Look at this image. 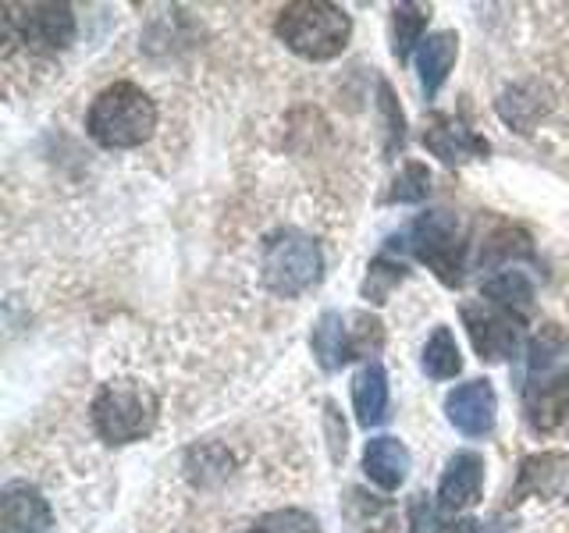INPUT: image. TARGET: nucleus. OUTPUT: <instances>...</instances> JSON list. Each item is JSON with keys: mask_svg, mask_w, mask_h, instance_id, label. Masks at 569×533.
Segmentation results:
<instances>
[{"mask_svg": "<svg viewBox=\"0 0 569 533\" xmlns=\"http://www.w3.org/2000/svg\"><path fill=\"white\" fill-rule=\"evenodd\" d=\"M53 512L47 497L26 480H11L0 491V533H50Z\"/></svg>", "mask_w": 569, "mask_h": 533, "instance_id": "9b49d317", "label": "nucleus"}, {"mask_svg": "<svg viewBox=\"0 0 569 533\" xmlns=\"http://www.w3.org/2000/svg\"><path fill=\"white\" fill-rule=\"evenodd\" d=\"M480 491H485V459L477 452H456L438 480V509L462 512L480 502Z\"/></svg>", "mask_w": 569, "mask_h": 533, "instance_id": "f8f14e48", "label": "nucleus"}, {"mask_svg": "<svg viewBox=\"0 0 569 533\" xmlns=\"http://www.w3.org/2000/svg\"><path fill=\"white\" fill-rule=\"evenodd\" d=\"M485 299L495 302V306H502L509 313H527L530 310V299H533V284L527 281L523 271H502L498 278H491L485 284Z\"/></svg>", "mask_w": 569, "mask_h": 533, "instance_id": "a211bd4d", "label": "nucleus"}, {"mask_svg": "<svg viewBox=\"0 0 569 533\" xmlns=\"http://www.w3.org/2000/svg\"><path fill=\"white\" fill-rule=\"evenodd\" d=\"M352 409L360 426H378L388 416V373L373 360L352 378Z\"/></svg>", "mask_w": 569, "mask_h": 533, "instance_id": "4468645a", "label": "nucleus"}, {"mask_svg": "<svg viewBox=\"0 0 569 533\" xmlns=\"http://www.w3.org/2000/svg\"><path fill=\"white\" fill-rule=\"evenodd\" d=\"M427 18H431V11L423 4H399L396 14H391V50H396L399 61H406L409 50L423 43Z\"/></svg>", "mask_w": 569, "mask_h": 533, "instance_id": "6ab92c4d", "label": "nucleus"}, {"mask_svg": "<svg viewBox=\"0 0 569 533\" xmlns=\"http://www.w3.org/2000/svg\"><path fill=\"white\" fill-rule=\"evenodd\" d=\"M452 520H441V509L427 502V494H417L409 505V533H449Z\"/></svg>", "mask_w": 569, "mask_h": 533, "instance_id": "5701e85b", "label": "nucleus"}, {"mask_svg": "<svg viewBox=\"0 0 569 533\" xmlns=\"http://www.w3.org/2000/svg\"><path fill=\"white\" fill-rule=\"evenodd\" d=\"M402 242L409 253L431 266L445 284H456L462 278V231H459L456 213L449 210L423 213V218H417L402 231Z\"/></svg>", "mask_w": 569, "mask_h": 533, "instance_id": "0eeeda50", "label": "nucleus"}, {"mask_svg": "<svg viewBox=\"0 0 569 533\" xmlns=\"http://www.w3.org/2000/svg\"><path fill=\"white\" fill-rule=\"evenodd\" d=\"M495 413H498V399L488 381H467L452 388L449 399H445V416L467 438H485L495 426Z\"/></svg>", "mask_w": 569, "mask_h": 533, "instance_id": "9d476101", "label": "nucleus"}, {"mask_svg": "<svg viewBox=\"0 0 569 533\" xmlns=\"http://www.w3.org/2000/svg\"><path fill=\"white\" fill-rule=\"evenodd\" d=\"M352 320L328 310L325 316L317 320V328L310 334V345H313V355L317 363L325 370H342L346 363H352L356 355H363L370 349V334L381 338V324L370 316H356V328H349Z\"/></svg>", "mask_w": 569, "mask_h": 533, "instance_id": "1a4fd4ad", "label": "nucleus"}, {"mask_svg": "<svg viewBox=\"0 0 569 533\" xmlns=\"http://www.w3.org/2000/svg\"><path fill=\"white\" fill-rule=\"evenodd\" d=\"M456 53H459V40L456 32H435L427 36L417 50V68H420V86L427 97H435L441 82L449 79V71L456 64Z\"/></svg>", "mask_w": 569, "mask_h": 533, "instance_id": "dca6fc26", "label": "nucleus"}, {"mask_svg": "<svg viewBox=\"0 0 569 533\" xmlns=\"http://www.w3.org/2000/svg\"><path fill=\"white\" fill-rule=\"evenodd\" d=\"M320 274H325V257H320V245L310 235H302L296 228H284L267 239L260 257V281L267 292H274L281 299H296L307 289H313Z\"/></svg>", "mask_w": 569, "mask_h": 533, "instance_id": "20e7f679", "label": "nucleus"}, {"mask_svg": "<svg viewBox=\"0 0 569 533\" xmlns=\"http://www.w3.org/2000/svg\"><path fill=\"white\" fill-rule=\"evenodd\" d=\"M566 462H569L566 455H551V452L523 459L520 484H516L512 497H523L527 491H533V494H548L551 487L559 484V476H562V466H566Z\"/></svg>", "mask_w": 569, "mask_h": 533, "instance_id": "aec40b11", "label": "nucleus"}, {"mask_svg": "<svg viewBox=\"0 0 569 533\" xmlns=\"http://www.w3.org/2000/svg\"><path fill=\"white\" fill-rule=\"evenodd\" d=\"M249 533H320V523L302 509H278L260 515Z\"/></svg>", "mask_w": 569, "mask_h": 533, "instance_id": "412c9836", "label": "nucleus"}, {"mask_svg": "<svg viewBox=\"0 0 569 533\" xmlns=\"http://www.w3.org/2000/svg\"><path fill=\"white\" fill-rule=\"evenodd\" d=\"M427 192H431V174H427V168L423 164H406L402 174L396 178V185H391L388 200L391 203H420Z\"/></svg>", "mask_w": 569, "mask_h": 533, "instance_id": "4be33fe9", "label": "nucleus"}, {"mask_svg": "<svg viewBox=\"0 0 569 533\" xmlns=\"http://www.w3.org/2000/svg\"><path fill=\"white\" fill-rule=\"evenodd\" d=\"M157 395L139 381H107L93 399V426L103 441L129 444L153 431L157 423Z\"/></svg>", "mask_w": 569, "mask_h": 533, "instance_id": "39448f33", "label": "nucleus"}, {"mask_svg": "<svg viewBox=\"0 0 569 533\" xmlns=\"http://www.w3.org/2000/svg\"><path fill=\"white\" fill-rule=\"evenodd\" d=\"M402 278V266L399 263H385L378 260L370 266V274H367V284H363V292L373 299V302H385L388 299V289Z\"/></svg>", "mask_w": 569, "mask_h": 533, "instance_id": "b1692460", "label": "nucleus"}, {"mask_svg": "<svg viewBox=\"0 0 569 533\" xmlns=\"http://www.w3.org/2000/svg\"><path fill=\"white\" fill-rule=\"evenodd\" d=\"M4 40L29 53H58L76 40V14L68 4H8Z\"/></svg>", "mask_w": 569, "mask_h": 533, "instance_id": "423d86ee", "label": "nucleus"}, {"mask_svg": "<svg viewBox=\"0 0 569 533\" xmlns=\"http://www.w3.org/2000/svg\"><path fill=\"white\" fill-rule=\"evenodd\" d=\"M278 40L292 53L307 61H331L346 50L352 22L342 8L325 4V0H296V4L278 11L274 22Z\"/></svg>", "mask_w": 569, "mask_h": 533, "instance_id": "7ed1b4c3", "label": "nucleus"}, {"mask_svg": "<svg viewBox=\"0 0 569 533\" xmlns=\"http://www.w3.org/2000/svg\"><path fill=\"white\" fill-rule=\"evenodd\" d=\"M423 142L431 147L435 157L445 160V164H459V160H467V157L488 153L485 139H477L470 129H462L456 118H445V114H438L431 121V129L423 132Z\"/></svg>", "mask_w": 569, "mask_h": 533, "instance_id": "2eb2a0df", "label": "nucleus"}, {"mask_svg": "<svg viewBox=\"0 0 569 533\" xmlns=\"http://www.w3.org/2000/svg\"><path fill=\"white\" fill-rule=\"evenodd\" d=\"M409 449L399 438H370L363 449V470L370 476V484H378L381 491H399L409 476Z\"/></svg>", "mask_w": 569, "mask_h": 533, "instance_id": "ddd939ff", "label": "nucleus"}, {"mask_svg": "<svg viewBox=\"0 0 569 533\" xmlns=\"http://www.w3.org/2000/svg\"><path fill=\"white\" fill-rule=\"evenodd\" d=\"M462 324H467L480 360H491V363L512 360L523 345V316L495 306L488 299L467 302V306H462Z\"/></svg>", "mask_w": 569, "mask_h": 533, "instance_id": "6e6552de", "label": "nucleus"}, {"mask_svg": "<svg viewBox=\"0 0 569 533\" xmlns=\"http://www.w3.org/2000/svg\"><path fill=\"white\" fill-rule=\"evenodd\" d=\"M462 370V355L456 345V334L449 328H438L423 345V373L435 381H449Z\"/></svg>", "mask_w": 569, "mask_h": 533, "instance_id": "f3484780", "label": "nucleus"}, {"mask_svg": "<svg viewBox=\"0 0 569 533\" xmlns=\"http://www.w3.org/2000/svg\"><path fill=\"white\" fill-rule=\"evenodd\" d=\"M523 405L527 420L545 434L569 416V334L559 324H545L530 338Z\"/></svg>", "mask_w": 569, "mask_h": 533, "instance_id": "f257e3e1", "label": "nucleus"}, {"mask_svg": "<svg viewBox=\"0 0 569 533\" xmlns=\"http://www.w3.org/2000/svg\"><path fill=\"white\" fill-rule=\"evenodd\" d=\"M157 129V103L136 82H114L86 114L89 139L103 150H136Z\"/></svg>", "mask_w": 569, "mask_h": 533, "instance_id": "f03ea898", "label": "nucleus"}]
</instances>
